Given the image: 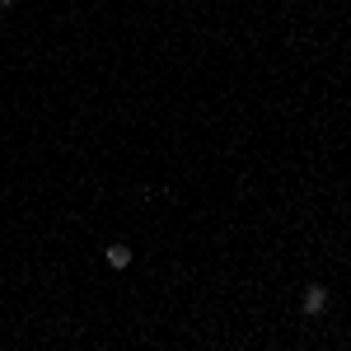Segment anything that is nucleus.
Segmentation results:
<instances>
[{
	"label": "nucleus",
	"instance_id": "obj_1",
	"mask_svg": "<svg viewBox=\"0 0 351 351\" xmlns=\"http://www.w3.org/2000/svg\"><path fill=\"white\" fill-rule=\"evenodd\" d=\"M300 309H304L309 319H319V314L328 309V286H319V281H314V286H304V295H300Z\"/></svg>",
	"mask_w": 351,
	"mask_h": 351
},
{
	"label": "nucleus",
	"instance_id": "obj_2",
	"mask_svg": "<svg viewBox=\"0 0 351 351\" xmlns=\"http://www.w3.org/2000/svg\"><path fill=\"white\" fill-rule=\"evenodd\" d=\"M132 258H136V253L127 248V243H108V248H104V263H108L112 271H127V267H132Z\"/></svg>",
	"mask_w": 351,
	"mask_h": 351
},
{
	"label": "nucleus",
	"instance_id": "obj_3",
	"mask_svg": "<svg viewBox=\"0 0 351 351\" xmlns=\"http://www.w3.org/2000/svg\"><path fill=\"white\" fill-rule=\"evenodd\" d=\"M10 5H14V0H0V10H10Z\"/></svg>",
	"mask_w": 351,
	"mask_h": 351
}]
</instances>
